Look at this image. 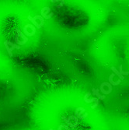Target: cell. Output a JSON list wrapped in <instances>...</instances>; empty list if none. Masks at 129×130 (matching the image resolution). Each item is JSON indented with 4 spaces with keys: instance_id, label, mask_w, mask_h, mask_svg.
I'll return each mask as SVG.
<instances>
[{
    "instance_id": "1",
    "label": "cell",
    "mask_w": 129,
    "mask_h": 130,
    "mask_svg": "<svg viewBox=\"0 0 129 130\" xmlns=\"http://www.w3.org/2000/svg\"><path fill=\"white\" fill-rule=\"evenodd\" d=\"M91 93H86V95H85V97H84V101H85V102L86 103H91V102H93V101H95V104L94 105H93L91 107L92 109H94V108H96L97 106H98V104H99V100L97 98H91V99H87V97L90 96Z\"/></svg>"
},
{
    "instance_id": "2",
    "label": "cell",
    "mask_w": 129,
    "mask_h": 130,
    "mask_svg": "<svg viewBox=\"0 0 129 130\" xmlns=\"http://www.w3.org/2000/svg\"><path fill=\"white\" fill-rule=\"evenodd\" d=\"M85 112V109L83 108H77L76 109V117L79 119H84L88 116V114L85 113L84 115H82V114Z\"/></svg>"
},
{
    "instance_id": "3",
    "label": "cell",
    "mask_w": 129,
    "mask_h": 130,
    "mask_svg": "<svg viewBox=\"0 0 129 130\" xmlns=\"http://www.w3.org/2000/svg\"><path fill=\"white\" fill-rule=\"evenodd\" d=\"M51 11V9L49 7H44L41 9V17L43 18H45V19H50L54 16V13H51V14L47 15L48 12H50Z\"/></svg>"
},
{
    "instance_id": "4",
    "label": "cell",
    "mask_w": 129,
    "mask_h": 130,
    "mask_svg": "<svg viewBox=\"0 0 129 130\" xmlns=\"http://www.w3.org/2000/svg\"><path fill=\"white\" fill-rule=\"evenodd\" d=\"M62 118L63 121L66 123V125H67V126L69 127V129H76V126L74 124H72V122H71V120H70V119H68V118L64 117V116H63Z\"/></svg>"
},
{
    "instance_id": "5",
    "label": "cell",
    "mask_w": 129,
    "mask_h": 130,
    "mask_svg": "<svg viewBox=\"0 0 129 130\" xmlns=\"http://www.w3.org/2000/svg\"><path fill=\"white\" fill-rule=\"evenodd\" d=\"M114 77V74L112 73L110 76H109V81H110V83L111 86H117V85H119L121 83V79H118L117 81H113V78Z\"/></svg>"
},
{
    "instance_id": "6",
    "label": "cell",
    "mask_w": 129,
    "mask_h": 130,
    "mask_svg": "<svg viewBox=\"0 0 129 130\" xmlns=\"http://www.w3.org/2000/svg\"><path fill=\"white\" fill-rule=\"evenodd\" d=\"M99 91H100V90L98 89H93L92 90V92H93V94L94 95V96H97L98 98H100V100H103L105 99V95H100V93H99Z\"/></svg>"
},
{
    "instance_id": "7",
    "label": "cell",
    "mask_w": 129,
    "mask_h": 130,
    "mask_svg": "<svg viewBox=\"0 0 129 130\" xmlns=\"http://www.w3.org/2000/svg\"><path fill=\"white\" fill-rule=\"evenodd\" d=\"M27 18H28V19H29L30 21H31V22H32V23L33 24V26H35L37 28L40 29V28H41V27H43L41 23H37L36 19H33V17H31V16H28V17H27Z\"/></svg>"
},
{
    "instance_id": "8",
    "label": "cell",
    "mask_w": 129,
    "mask_h": 130,
    "mask_svg": "<svg viewBox=\"0 0 129 130\" xmlns=\"http://www.w3.org/2000/svg\"><path fill=\"white\" fill-rule=\"evenodd\" d=\"M15 31H16V34H17L18 35H19V37L20 36V37L23 38V40L24 41H26V42H27V41H28V39H27V37L25 35H24V34H23L20 31H19V30L18 28H16V29H15Z\"/></svg>"
},
{
    "instance_id": "9",
    "label": "cell",
    "mask_w": 129,
    "mask_h": 130,
    "mask_svg": "<svg viewBox=\"0 0 129 130\" xmlns=\"http://www.w3.org/2000/svg\"><path fill=\"white\" fill-rule=\"evenodd\" d=\"M5 42H6L9 46H10V48H11L12 49H19V48H21L20 46L17 45L16 44H13V43H12V42H10V41H5Z\"/></svg>"
},
{
    "instance_id": "10",
    "label": "cell",
    "mask_w": 129,
    "mask_h": 130,
    "mask_svg": "<svg viewBox=\"0 0 129 130\" xmlns=\"http://www.w3.org/2000/svg\"><path fill=\"white\" fill-rule=\"evenodd\" d=\"M4 44H5V47H6V51H7V52L9 54V57H12L13 56V49H12L5 41H4Z\"/></svg>"
},
{
    "instance_id": "11",
    "label": "cell",
    "mask_w": 129,
    "mask_h": 130,
    "mask_svg": "<svg viewBox=\"0 0 129 130\" xmlns=\"http://www.w3.org/2000/svg\"><path fill=\"white\" fill-rule=\"evenodd\" d=\"M15 41H16V44L17 45H19V46H20V45H23V44H25L27 42L26 41H20L19 40V35L16 34V37H15Z\"/></svg>"
},
{
    "instance_id": "12",
    "label": "cell",
    "mask_w": 129,
    "mask_h": 130,
    "mask_svg": "<svg viewBox=\"0 0 129 130\" xmlns=\"http://www.w3.org/2000/svg\"><path fill=\"white\" fill-rule=\"evenodd\" d=\"M111 69V70H112L113 73H116V74L117 75V76H119V79H125V77H124V76H122V75H121V74H120V73H119V71H118V70H117V69H115V67L112 66Z\"/></svg>"
},
{
    "instance_id": "13",
    "label": "cell",
    "mask_w": 129,
    "mask_h": 130,
    "mask_svg": "<svg viewBox=\"0 0 129 130\" xmlns=\"http://www.w3.org/2000/svg\"><path fill=\"white\" fill-rule=\"evenodd\" d=\"M103 84L104 85V86H107V87H108V93H109V94H110L111 92H112V90H113V87H112V86L109 83H107V82H104V83H103Z\"/></svg>"
},
{
    "instance_id": "14",
    "label": "cell",
    "mask_w": 129,
    "mask_h": 130,
    "mask_svg": "<svg viewBox=\"0 0 129 130\" xmlns=\"http://www.w3.org/2000/svg\"><path fill=\"white\" fill-rule=\"evenodd\" d=\"M119 73H120V74L122 75V76H124V75H125V76H128V75H129V72H128V71H127V72L123 71V69H122V65H120V69H119Z\"/></svg>"
},
{
    "instance_id": "15",
    "label": "cell",
    "mask_w": 129,
    "mask_h": 130,
    "mask_svg": "<svg viewBox=\"0 0 129 130\" xmlns=\"http://www.w3.org/2000/svg\"><path fill=\"white\" fill-rule=\"evenodd\" d=\"M33 19H40V21H41V24L42 25V26H44V19L41 16H39V15H37V16L34 17Z\"/></svg>"
},
{
    "instance_id": "16",
    "label": "cell",
    "mask_w": 129,
    "mask_h": 130,
    "mask_svg": "<svg viewBox=\"0 0 129 130\" xmlns=\"http://www.w3.org/2000/svg\"><path fill=\"white\" fill-rule=\"evenodd\" d=\"M64 4V0H60V4L59 5H57V9H61Z\"/></svg>"
},
{
    "instance_id": "17",
    "label": "cell",
    "mask_w": 129,
    "mask_h": 130,
    "mask_svg": "<svg viewBox=\"0 0 129 130\" xmlns=\"http://www.w3.org/2000/svg\"><path fill=\"white\" fill-rule=\"evenodd\" d=\"M51 2H53V3H55V2H60V0H51Z\"/></svg>"
},
{
    "instance_id": "18",
    "label": "cell",
    "mask_w": 129,
    "mask_h": 130,
    "mask_svg": "<svg viewBox=\"0 0 129 130\" xmlns=\"http://www.w3.org/2000/svg\"><path fill=\"white\" fill-rule=\"evenodd\" d=\"M49 130H53V129H49Z\"/></svg>"
}]
</instances>
